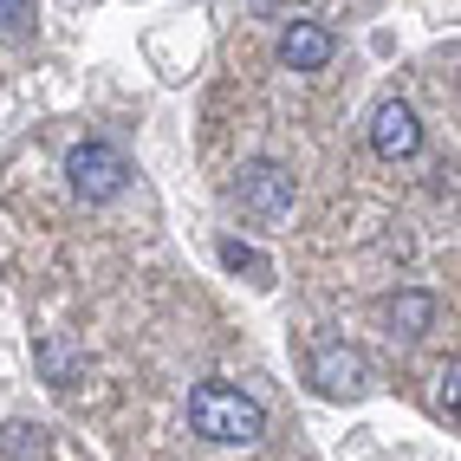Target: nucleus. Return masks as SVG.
I'll use <instances>...</instances> for the list:
<instances>
[{"label":"nucleus","instance_id":"obj_1","mask_svg":"<svg viewBox=\"0 0 461 461\" xmlns=\"http://www.w3.org/2000/svg\"><path fill=\"white\" fill-rule=\"evenodd\" d=\"M189 429L202 442H221V448H248L267 436V403L260 396H248L240 384H221V377H208L189 390Z\"/></svg>","mask_w":461,"mask_h":461},{"label":"nucleus","instance_id":"obj_2","mask_svg":"<svg viewBox=\"0 0 461 461\" xmlns=\"http://www.w3.org/2000/svg\"><path fill=\"white\" fill-rule=\"evenodd\" d=\"M66 182H72L78 202H117L124 182H131V163H124L117 143H78L66 157Z\"/></svg>","mask_w":461,"mask_h":461},{"label":"nucleus","instance_id":"obj_3","mask_svg":"<svg viewBox=\"0 0 461 461\" xmlns=\"http://www.w3.org/2000/svg\"><path fill=\"white\" fill-rule=\"evenodd\" d=\"M305 371H312V390L331 396V403H351V396L371 390V364H364V351L345 345V338H319Z\"/></svg>","mask_w":461,"mask_h":461},{"label":"nucleus","instance_id":"obj_4","mask_svg":"<svg viewBox=\"0 0 461 461\" xmlns=\"http://www.w3.org/2000/svg\"><path fill=\"white\" fill-rule=\"evenodd\" d=\"M234 202H240V214H254V221H280V214L293 208V176L273 157H254L234 176Z\"/></svg>","mask_w":461,"mask_h":461},{"label":"nucleus","instance_id":"obj_5","mask_svg":"<svg viewBox=\"0 0 461 461\" xmlns=\"http://www.w3.org/2000/svg\"><path fill=\"white\" fill-rule=\"evenodd\" d=\"M371 149L384 163H410L422 149V117L410 111V98H384L371 111Z\"/></svg>","mask_w":461,"mask_h":461},{"label":"nucleus","instance_id":"obj_6","mask_svg":"<svg viewBox=\"0 0 461 461\" xmlns=\"http://www.w3.org/2000/svg\"><path fill=\"white\" fill-rule=\"evenodd\" d=\"M331 52H338V40H331V26H319V20H293L286 33H280V59H286L293 72L331 66Z\"/></svg>","mask_w":461,"mask_h":461},{"label":"nucleus","instance_id":"obj_7","mask_svg":"<svg viewBox=\"0 0 461 461\" xmlns=\"http://www.w3.org/2000/svg\"><path fill=\"white\" fill-rule=\"evenodd\" d=\"M429 319H436V299H429V293H396V299H390V325H396V338H422Z\"/></svg>","mask_w":461,"mask_h":461},{"label":"nucleus","instance_id":"obj_8","mask_svg":"<svg viewBox=\"0 0 461 461\" xmlns=\"http://www.w3.org/2000/svg\"><path fill=\"white\" fill-rule=\"evenodd\" d=\"M33 33V0H0V40H26Z\"/></svg>","mask_w":461,"mask_h":461},{"label":"nucleus","instance_id":"obj_9","mask_svg":"<svg viewBox=\"0 0 461 461\" xmlns=\"http://www.w3.org/2000/svg\"><path fill=\"white\" fill-rule=\"evenodd\" d=\"M221 260H228L234 273H254V280H267V260H260L254 248H240V240H228V248H221Z\"/></svg>","mask_w":461,"mask_h":461},{"label":"nucleus","instance_id":"obj_10","mask_svg":"<svg viewBox=\"0 0 461 461\" xmlns=\"http://www.w3.org/2000/svg\"><path fill=\"white\" fill-rule=\"evenodd\" d=\"M40 371H46L52 384H66V371H72V357H66V351H59V345H52V338H46V345H40Z\"/></svg>","mask_w":461,"mask_h":461},{"label":"nucleus","instance_id":"obj_11","mask_svg":"<svg viewBox=\"0 0 461 461\" xmlns=\"http://www.w3.org/2000/svg\"><path fill=\"white\" fill-rule=\"evenodd\" d=\"M455 384H461V364L448 357V371H442V416H455Z\"/></svg>","mask_w":461,"mask_h":461}]
</instances>
